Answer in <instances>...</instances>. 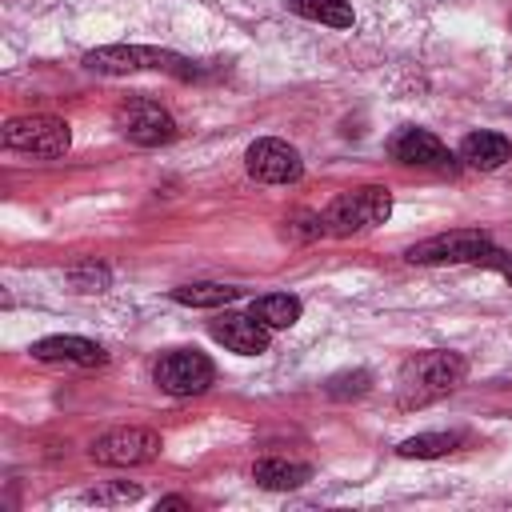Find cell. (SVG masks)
<instances>
[{
    "label": "cell",
    "mask_w": 512,
    "mask_h": 512,
    "mask_svg": "<svg viewBox=\"0 0 512 512\" xmlns=\"http://www.w3.org/2000/svg\"><path fill=\"white\" fill-rule=\"evenodd\" d=\"M468 372V360L460 352H420L412 360H404L400 368V384H396V400L400 408H424L440 396H448Z\"/></svg>",
    "instance_id": "1"
},
{
    "label": "cell",
    "mask_w": 512,
    "mask_h": 512,
    "mask_svg": "<svg viewBox=\"0 0 512 512\" xmlns=\"http://www.w3.org/2000/svg\"><path fill=\"white\" fill-rule=\"evenodd\" d=\"M388 212H392V192L384 184H364V188L340 192L324 208V232L328 236H356V232L384 224Z\"/></svg>",
    "instance_id": "2"
},
{
    "label": "cell",
    "mask_w": 512,
    "mask_h": 512,
    "mask_svg": "<svg viewBox=\"0 0 512 512\" xmlns=\"http://www.w3.org/2000/svg\"><path fill=\"white\" fill-rule=\"evenodd\" d=\"M84 64L92 72H176V76H188L192 64L176 52H164V48H152V44H108V48H92L84 56Z\"/></svg>",
    "instance_id": "3"
},
{
    "label": "cell",
    "mask_w": 512,
    "mask_h": 512,
    "mask_svg": "<svg viewBox=\"0 0 512 512\" xmlns=\"http://www.w3.org/2000/svg\"><path fill=\"white\" fill-rule=\"evenodd\" d=\"M4 144L28 156H64L72 144V132L60 116H16L4 124Z\"/></svg>",
    "instance_id": "4"
},
{
    "label": "cell",
    "mask_w": 512,
    "mask_h": 512,
    "mask_svg": "<svg viewBox=\"0 0 512 512\" xmlns=\"http://www.w3.org/2000/svg\"><path fill=\"white\" fill-rule=\"evenodd\" d=\"M488 248H492L488 232H480V228H456V232H440V236H428V240L412 244L408 248V260L412 264H476Z\"/></svg>",
    "instance_id": "5"
},
{
    "label": "cell",
    "mask_w": 512,
    "mask_h": 512,
    "mask_svg": "<svg viewBox=\"0 0 512 512\" xmlns=\"http://www.w3.org/2000/svg\"><path fill=\"white\" fill-rule=\"evenodd\" d=\"M212 380H216V368L196 348H176V352L160 356V364H156V384L168 396H200Z\"/></svg>",
    "instance_id": "6"
},
{
    "label": "cell",
    "mask_w": 512,
    "mask_h": 512,
    "mask_svg": "<svg viewBox=\"0 0 512 512\" xmlns=\"http://www.w3.org/2000/svg\"><path fill=\"white\" fill-rule=\"evenodd\" d=\"M116 128H120L124 140L144 144V148H156V144L176 140V120L156 100H128V104H120L116 108Z\"/></svg>",
    "instance_id": "7"
},
{
    "label": "cell",
    "mask_w": 512,
    "mask_h": 512,
    "mask_svg": "<svg viewBox=\"0 0 512 512\" xmlns=\"http://www.w3.org/2000/svg\"><path fill=\"white\" fill-rule=\"evenodd\" d=\"M160 456V436L148 428H112L92 444V460L108 468H136Z\"/></svg>",
    "instance_id": "8"
},
{
    "label": "cell",
    "mask_w": 512,
    "mask_h": 512,
    "mask_svg": "<svg viewBox=\"0 0 512 512\" xmlns=\"http://www.w3.org/2000/svg\"><path fill=\"white\" fill-rule=\"evenodd\" d=\"M244 164H248V172H252L256 180H264V184H292V180L304 176V160H300V152H296L292 144L276 140V136L256 140V144L248 148Z\"/></svg>",
    "instance_id": "9"
},
{
    "label": "cell",
    "mask_w": 512,
    "mask_h": 512,
    "mask_svg": "<svg viewBox=\"0 0 512 512\" xmlns=\"http://www.w3.org/2000/svg\"><path fill=\"white\" fill-rule=\"evenodd\" d=\"M208 332H212V340H220L228 352H240V356H260V352H268V340H272V328H264L252 312L248 316L228 312V316L212 320Z\"/></svg>",
    "instance_id": "10"
},
{
    "label": "cell",
    "mask_w": 512,
    "mask_h": 512,
    "mask_svg": "<svg viewBox=\"0 0 512 512\" xmlns=\"http://www.w3.org/2000/svg\"><path fill=\"white\" fill-rule=\"evenodd\" d=\"M392 156L400 164H416V168H448L452 164V152L424 128H400L392 136Z\"/></svg>",
    "instance_id": "11"
},
{
    "label": "cell",
    "mask_w": 512,
    "mask_h": 512,
    "mask_svg": "<svg viewBox=\"0 0 512 512\" xmlns=\"http://www.w3.org/2000/svg\"><path fill=\"white\" fill-rule=\"evenodd\" d=\"M32 356L48 360V364H80V368H96L108 360L104 348L84 340V336H44L32 344Z\"/></svg>",
    "instance_id": "12"
},
{
    "label": "cell",
    "mask_w": 512,
    "mask_h": 512,
    "mask_svg": "<svg viewBox=\"0 0 512 512\" xmlns=\"http://www.w3.org/2000/svg\"><path fill=\"white\" fill-rule=\"evenodd\" d=\"M508 156H512V144H508V136H500V132H472V136H464V144H460V160H464L468 168H480V172L500 168Z\"/></svg>",
    "instance_id": "13"
},
{
    "label": "cell",
    "mask_w": 512,
    "mask_h": 512,
    "mask_svg": "<svg viewBox=\"0 0 512 512\" xmlns=\"http://www.w3.org/2000/svg\"><path fill=\"white\" fill-rule=\"evenodd\" d=\"M252 480H256L260 488L288 492V488H300L304 480H312V468H308V464H300V460L268 456V460H256V464H252Z\"/></svg>",
    "instance_id": "14"
},
{
    "label": "cell",
    "mask_w": 512,
    "mask_h": 512,
    "mask_svg": "<svg viewBox=\"0 0 512 512\" xmlns=\"http://www.w3.org/2000/svg\"><path fill=\"white\" fill-rule=\"evenodd\" d=\"M252 316L264 324V328H292L296 320H300V300L296 296H288V292H268V296H260L256 304H252Z\"/></svg>",
    "instance_id": "15"
},
{
    "label": "cell",
    "mask_w": 512,
    "mask_h": 512,
    "mask_svg": "<svg viewBox=\"0 0 512 512\" xmlns=\"http://www.w3.org/2000/svg\"><path fill=\"white\" fill-rule=\"evenodd\" d=\"M288 8L304 20L328 24V28H352V4L348 0H288Z\"/></svg>",
    "instance_id": "16"
},
{
    "label": "cell",
    "mask_w": 512,
    "mask_h": 512,
    "mask_svg": "<svg viewBox=\"0 0 512 512\" xmlns=\"http://www.w3.org/2000/svg\"><path fill=\"white\" fill-rule=\"evenodd\" d=\"M460 432H420V436H408L396 452L404 456V460H432V456H448V452H456L460 448Z\"/></svg>",
    "instance_id": "17"
},
{
    "label": "cell",
    "mask_w": 512,
    "mask_h": 512,
    "mask_svg": "<svg viewBox=\"0 0 512 512\" xmlns=\"http://www.w3.org/2000/svg\"><path fill=\"white\" fill-rule=\"evenodd\" d=\"M240 296V288H232V284H184V288H176L172 292V300L176 304H188V308H220V304H232Z\"/></svg>",
    "instance_id": "18"
},
{
    "label": "cell",
    "mask_w": 512,
    "mask_h": 512,
    "mask_svg": "<svg viewBox=\"0 0 512 512\" xmlns=\"http://www.w3.org/2000/svg\"><path fill=\"white\" fill-rule=\"evenodd\" d=\"M68 280H72L80 292H104V288H108V268H96V264H88V268H72Z\"/></svg>",
    "instance_id": "19"
},
{
    "label": "cell",
    "mask_w": 512,
    "mask_h": 512,
    "mask_svg": "<svg viewBox=\"0 0 512 512\" xmlns=\"http://www.w3.org/2000/svg\"><path fill=\"white\" fill-rule=\"evenodd\" d=\"M368 388V372H352V376H332V384H328V392L332 396H360Z\"/></svg>",
    "instance_id": "20"
},
{
    "label": "cell",
    "mask_w": 512,
    "mask_h": 512,
    "mask_svg": "<svg viewBox=\"0 0 512 512\" xmlns=\"http://www.w3.org/2000/svg\"><path fill=\"white\" fill-rule=\"evenodd\" d=\"M136 496H140L136 484H120V488H96V492H88V500H96V504H116V500H136Z\"/></svg>",
    "instance_id": "21"
},
{
    "label": "cell",
    "mask_w": 512,
    "mask_h": 512,
    "mask_svg": "<svg viewBox=\"0 0 512 512\" xmlns=\"http://www.w3.org/2000/svg\"><path fill=\"white\" fill-rule=\"evenodd\" d=\"M476 264H488V268H496V272H500V276L512 284V256H508V252H500V248H488V252H484Z\"/></svg>",
    "instance_id": "22"
},
{
    "label": "cell",
    "mask_w": 512,
    "mask_h": 512,
    "mask_svg": "<svg viewBox=\"0 0 512 512\" xmlns=\"http://www.w3.org/2000/svg\"><path fill=\"white\" fill-rule=\"evenodd\" d=\"M160 508H188V500L184 496H168V500H160Z\"/></svg>",
    "instance_id": "23"
},
{
    "label": "cell",
    "mask_w": 512,
    "mask_h": 512,
    "mask_svg": "<svg viewBox=\"0 0 512 512\" xmlns=\"http://www.w3.org/2000/svg\"><path fill=\"white\" fill-rule=\"evenodd\" d=\"M508 24H512V20H508Z\"/></svg>",
    "instance_id": "24"
}]
</instances>
